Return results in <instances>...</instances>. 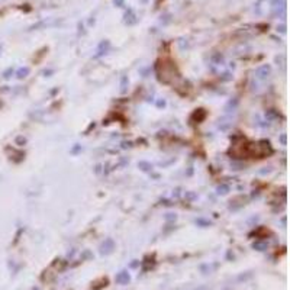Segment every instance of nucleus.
<instances>
[{"label": "nucleus", "mask_w": 290, "mask_h": 290, "mask_svg": "<svg viewBox=\"0 0 290 290\" xmlns=\"http://www.w3.org/2000/svg\"><path fill=\"white\" fill-rule=\"evenodd\" d=\"M12 74H13V70L12 68H9V70H6V71L3 73V77H5V78H9Z\"/></svg>", "instance_id": "nucleus-14"}, {"label": "nucleus", "mask_w": 290, "mask_h": 290, "mask_svg": "<svg viewBox=\"0 0 290 290\" xmlns=\"http://www.w3.org/2000/svg\"><path fill=\"white\" fill-rule=\"evenodd\" d=\"M28 74H29V68H28V67H22V68H19V70L16 71V77H18V78H25Z\"/></svg>", "instance_id": "nucleus-8"}, {"label": "nucleus", "mask_w": 290, "mask_h": 290, "mask_svg": "<svg viewBox=\"0 0 290 290\" xmlns=\"http://www.w3.org/2000/svg\"><path fill=\"white\" fill-rule=\"evenodd\" d=\"M137 16H135V13L132 9H129L128 12L125 13V24L126 25H134V24H137Z\"/></svg>", "instance_id": "nucleus-5"}, {"label": "nucleus", "mask_w": 290, "mask_h": 290, "mask_svg": "<svg viewBox=\"0 0 290 290\" xmlns=\"http://www.w3.org/2000/svg\"><path fill=\"white\" fill-rule=\"evenodd\" d=\"M237 105H238V101H237V99H234V101L229 102V103L227 105V108H225V109H227V112L231 111V108H232V111H234V109L237 108Z\"/></svg>", "instance_id": "nucleus-12"}, {"label": "nucleus", "mask_w": 290, "mask_h": 290, "mask_svg": "<svg viewBox=\"0 0 290 290\" xmlns=\"http://www.w3.org/2000/svg\"><path fill=\"white\" fill-rule=\"evenodd\" d=\"M116 283L118 284H128L129 281H131V276H129V273L128 271H121V273H118L116 274Z\"/></svg>", "instance_id": "nucleus-4"}, {"label": "nucleus", "mask_w": 290, "mask_h": 290, "mask_svg": "<svg viewBox=\"0 0 290 290\" xmlns=\"http://www.w3.org/2000/svg\"><path fill=\"white\" fill-rule=\"evenodd\" d=\"M270 74H271V67H270L268 64L258 67V68H257V71H255V76L258 77V78H261V80L267 78Z\"/></svg>", "instance_id": "nucleus-3"}, {"label": "nucleus", "mask_w": 290, "mask_h": 290, "mask_svg": "<svg viewBox=\"0 0 290 290\" xmlns=\"http://www.w3.org/2000/svg\"><path fill=\"white\" fill-rule=\"evenodd\" d=\"M114 250H115V242H114V240H111V238L105 240V242L101 245L102 255H109V254H112Z\"/></svg>", "instance_id": "nucleus-2"}, {"label": "nucleus", "mask_w": 290, "mask_h": 290, "mask_svg": "<svg viewBox=\"0 0 290 290\" xmlns=\"http://www.w3.org/2000/svg\"><path fill=\"white\" fill-rule=\"evenodd\" d=\"M228 191H229V186H228V184H221V186L218 187V193H219V195H227Z\"/></svg>", "instance_id": "nucleus-11"}, {"label": "nucleus", "mask_w": 290, "mask_h": 290, "mask_svg": "<svg viewBox=\"0 0 290 290\" xmlns=\"http://www.w3.org/2000/svg\"><path fill=\"white\" fill-rule=\"evenodd\" d=\"M252 248L257 250V251H265L267 250V242H264V241H255L252 244Z\"/></svg>", "instance_id": "nucleus-7"}, {"label": "nucleus", "mask_w": 290, "mask_h": 290, "mask_svg": "<svg viewBox=\"0 0 290 290\" xmlns=\"http://www.w3.org/2000/svg\"><path fill=\"white\" fill-rule=\"evenodd\" d=\"M126 87H128V77L122 76V78H121V91L125 93Z\"/></svg>", "instance_id": "nucleus-10"}, {"label": "nucleus", "mask_w": 290, "mask_h": 290, "mask_svg": "<svg viewBox=\"0 0 290 290\" xmlns=\"http://www.w3.org/2000/svg\"><path fill=\"white\" fill-rule=\"evenodd\" d=\"M16 142H18V144H21V145H24V144L26 142V139L24 138V137H18V138H16Z\"/></svg>", "instance_id": "nucleus-16"}, {"label": "nucleus", "mask_w": 290, "mask_h": 290, "mask_svg": "<svg viewBox=\"0 0 290 290\" xmlns=\"http://www.w3.org/2000/svg\"><path fill=\"white\" fill-rule=\"evenodd\" d=\"M280 141H281V144H283V145H286V134H283V135L280 137Z\"/></svg>", "instance_id": "nucleus-18"}, {"label": "nucleus", "mask_w": 290, "mask_h": 290, "mask_svg": "<svg viewBox=\"0 0 290 290\" xmlns=\"http://www.w3.org/2000/svg\"><path fill=\"white\" fill-rule=\"evenodd\" d=\"M271 15L274 18L284 19V16H286V0H274L271 3Z\"/></svg>", "instance_id": "nucleus-1"}, {"label": "nucleus", "mask_w": 290, "mask_h": 290, "mask_svg": "<svg viewBox=\"0 0 290 290\" xmlns=\"http://www.w3.org/2000/svg\"><path fill=\"white\" fill-rule=\"evenodd\" d=\"M109 48H111V42H109V41H103V42H101V45H99V48H98L96 58H98V57H102L103 54H106Z\"/></svg>", "instance_id": "nucleus-6"}, {"label": "nucleus", "mask_w": 290, "mask_h": 290, "mask_svg": "<svg viewBox=\"0 0 290 290\" xmlns=\"http://www.w3.org/2000/svg\"><path fill=\"white\" fill-rule=\"evenodd\" d=\"M139 168H142L144 171H150L152 168V165L150 163H145V161H141L139 163Z\"/></svg>", "instance_id": "nucleus-13"}, {"label": "nucleus", "mask_w": 290, "mask_h": 290, "mask_svg": "<svg viewBox=\"0 0 290 290\" xmlns=\"http://www.w3.org/2000/svg\"><path fill=\"white\" fill-rule=\"evenodd\" d=\"M115 5H118L119 8H124L125 6V3H124V0H114Z\"/></svg>", "instance_id": "nucleus-17"}, {"label": "nucleus", "mask_w": 290, "mask_h": 290, "mask_svg": "<svg viewBox=\"0 0 290 290\" xmlns=\"http://www.w3.org/2000/svg\"><path fill=\"white\" fill-rule=\"evenodd\" d=\"M165 219H167V221H174V219H176V215H174V214H167V216H165Z\"/></svg>", "instance_id": "nucleus-15"}, {"label": "nucleus", "mask_w": 290, "mask_h": 290, "mask_svg": "<svg viewBox=\"0 0 290 290\" xmlns=\"http://www.w3.org/2000/svg\"><path fill=\"white\" fill-rule=\"evenodd\" d=\"M212 64H215V65H221V64H224V55H221V54H215L214 57H212Z\"/></svg>", "instance_id": "nucleus-9"}]
</instances>
